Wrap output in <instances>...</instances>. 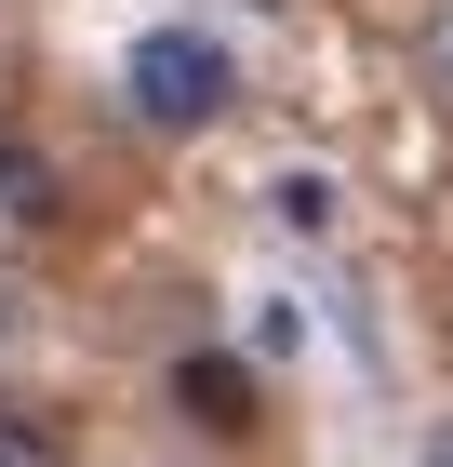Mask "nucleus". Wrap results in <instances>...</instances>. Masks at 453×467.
<instances>
[{"label":"nucleus","instance_id":"obj_1","mask_svg":"<svg viewBox=\"0 0 453 467\" xmlns=\"http://www.w3.org/2000/svg\"><path fill=\"white\" fill-rule=\"evenodd\" d=\"M227 94H241V67H227V40H201V27H147L134 54H120V108H134L147 134H213Z\"/></svg>","mask_w":453,"mask_h":467},{"label":"nucleus","instance_id":"obj_2","mask_svg":"<svg viewBox=\"0 0 453 467\" xmlns=\"http://www.w3.org/2000/svg\"><path fill=\"white\" fill-rule=\"evenodd\" d=\"M174 400H187V428H213V441L253 428V374H241L227 348H187V360H174Z\"/></svg>","mask_w":453,"mask_h":467},{"label":"nucleus","instance_id":"obj_3","mask_svg":"<svg viewBox=\"0 0 453 467\" xmlns=\"http://www.w3.org/2000/svg\"><path fill=\"white\" fill-rule=\"evenodd\" d=\"M67 214V187H54V161H40L14 120H0V227H54Z\"/></svg>","mask_w":453,"mask_h":467},{"label":"nucleus","instance_id":"obj_4","mask_svg":"<svg viewBox=\"0 0 453 467\" xmlns=\"http://www.w3.org/2000/svg\"><path fill=\"white\" fill-rule=\"evenodd\" d=\"M0 467H67L54 414H27V400H0Z\"/></svg>","mask_w":453,"mask_h":467},{"label":"nucleus","instance_id":"obj_5","mask_svg":"<svg viewBox=\"0 0 453 467\" xmlns=\"http://www.w3.org/2000/svg\"><path fill=\"white\" fill-rule=\"evenodd\" d=\"M267 201H280V227H293V241H320V227H334V174H280Z\"/></svg>","mask_w":453,"mask_h":467},{"label":"nucleus","instance_id":"obj_6","mask_svg":"<svg viewBox=\"0 0 453 467\" xmlns=\"http://www.w3.org/2000/svg\"><path fill=\"white\" fill-rule=\"evenodd\" d=\"M414 67H427V94L453 108V0H427V27H414Z\"/></svg>","mask_w":453,"mask_h":467}]
</instances>
